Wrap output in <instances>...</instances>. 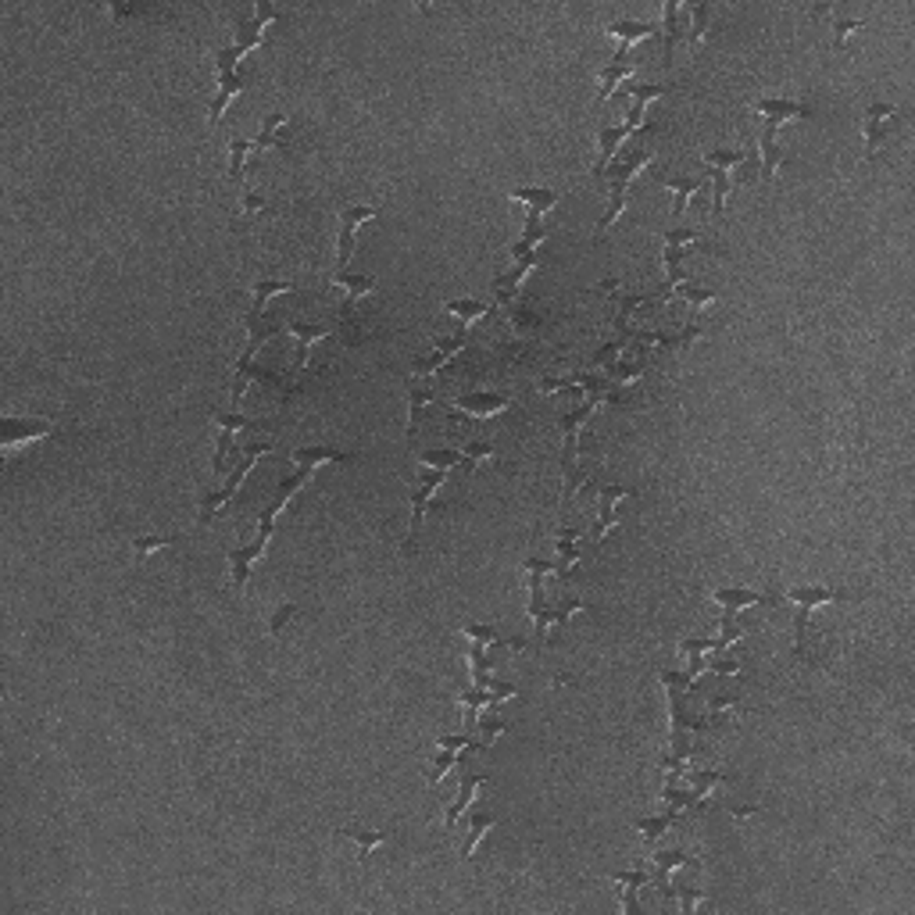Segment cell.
Returning a JSON list of instances; mask_svg holds the SVG:
<instances>
[{
	"label": "cell",
	"mask_w": 915,
	"mask_h": 915,
	"mask_svg": "<svg viewBox=\"0 0 915 915\" xmlns=\"http://www.w3.org/2000/svg\"><path fill=\"white\" fill-rule=\"evenodd\" d=\"M612 879L619 883V898H623V912L626 915H640V901H636V894L651 883V876L644 873V869H629V873H612Z\"/></svg>",
	"instance_id": "1f68e13d"
},
{
	"label": "cell",
	"mask_w": 915,
	"mask_h": 915,
	"mask_svg": "<svg viewBox=\"0 0 915 915\" xmlns=\"http://www.w3.org/2000/svg\"><path fill=\"white\" fill-rule=\"evenodd\" d=\"M333 283L343 287V308H340V333L351 343L365 340V326L358 322V300L365 293H375V276H351V272H333Z\"/></svg>",
	"instance_id": "52a82bcc"
},
{
	"label": "cell",
	"mask_w": 915,
	"mask_h": 915,
	"mask_svg": "<svg viewBox=\"0 0 915 915\" xmlns=\"http://www.w3.org/2000/svg\"><path fill=\"white\" fill-rule=\"evenodd\" d=\"M272 205L265 201V197H258V194H244V215H261V211H268Z\"/></svg>",
	"instance_id": "94428289"
},
{
	"label": "cell",
	"mask_w": 915,
	"mask_h": 915,
	"mask_svg": "<svg viewBox=\"0 0 915 915\" xmlns=\"http://www.w3.org/2000/svg\"><path fill=\"white\" fill-rule=\"evenodd\" d=\"M626 498H636V487H619V483L597 487V519H594V526H590V541L594 543L605 541V533L619 522V500H626Z\"/></svg>",
	"instance_id": "4fadbf2b"
},
{
	"label": "cell",
	"mask_w": 915,
	"mask_h": 915,
	"mask_svg": "<svg viewBox=\"0 0 915 915\" xmlns=\"http://www.w3.org/2000/svg\"><path fill=\"white\" fill-rule=\"evenodd\" d=\"M293 615H297V605H293V601H290V605H283V608H279V612L272 615V623H268V629H272V633L279 636V633H283V629L290 626Z\"/></svg>",
	"instance_id": "91938a15"
},
{
	"label": "cell",
	"mask_w": 915,
	"mask_h": 915,
	"mask_svg": "<svg viewBox=\"0 0 915 915\" xmlns=\"http://www.w3.org/2000/svg\"><path fill=\"white\" fill-rule=\"evenodd\" d=\"M754 111L765 119L762 122V132H758V147H762V175L765 179H773L780 165H784V158H787V151L776 143V136H780V125L794 122V119H808L812 115V104H801V100H784V97H758L754 100Z\"/></svg>",
	"instance_id": "7a4b0ae2"
},
{
	"label": "cell",
	"mask_w": 915,
	"mask_h": 915,
	"mask_svg": "<svg viewBox=\"0 0 915 915\" xmlns=\"http://www.w3.org/2000/svg\"><path fill=\"white\" fill-rule=\"evenodd\" d=\"M705 668L708 672H719V676H741V662H733V658H726V655H711V658H705Z\"/></svg>",
	"instance_id": "680465c9"
},
{
	"label": "cell",
	"mask_w": 915,
	"mask_h": 915,
	"mask_svg": "<svg viewBox=\"0 0 915 915\" xmlns=\"http://www.w3.org/2000/svg\"><path fill=\"white\" fill-rule=\"evenodd\" d=\"M844 594L833 590V586H794L787 594V601H794L797 608V619H794V658L805 662V666H819L826 655H823V644H819V633L812 626V615L823 608V605H833L840 601Z\"/></svg>",
	"instance_id": "6da1fadb"
},
{
	"label": "cell",
	"mask_w": 915,
	"mask_h": 915,
	"mask_svg": "<svg viewBox=\"0 0 915 915\" xmlns=\"http://www.w3.org/2000/svg\"><path fill=\"white\" fill-rule=\"evenodd\" d=\"M676 297H683V300H690V322H701V311H705V304L715 300V290H698V287H676Z\"/></svg>",
	"instance_id": "f907efd6"
},
{
	"label": "cell",
	"mask_w": 915,
	"mask_h": 915,
	"mask_svg": "<svg viewBox=\"0 0 915 915\" xmlns=\"http://www.w3.org/2000/svg\"><path fill=\"white\" fill-rule=\"evenodd\" d=\"M479 787H487V773H465V776H461L458 797L447 805V812H444V830H455L458 819L472 808V801H476V791H479Z\"/></svg>",
	"instance_id": "cb8c5ba5"
},
{
	"label": "cell",
	"mask_w": 915,
	"mask_h": 915,
	"mask_svg": "<svg viewBox=\"0 0 915 915\" xmlns=\"http://www.w3.org/2000/svg\"><path fill=\"white\" fill-rule=\"evenodd\" d=\"M573 612H586V601H580V597H562V601H554V629H551V640H554L558 629H565V623L573 619Z\"/></svg>",
	"instance_id": "816d5d0a"
},
{
	"label": "cell",
	"mask_w": 915,
	"mask_h": 915,
	"mask_svg": "<svg viewBox=\"0 0 915 915\" xmlns=\"http://www.w3.org/2000/svg\"><path fill=\"white\" fill-rule=\"evenodd\" d=\"M436 748L458 751V754H461V751H487L483 744H476L472 737H465V733H447V737H440V741H436Z\"/></svg>",
	"instance_id": "6f0895ef"
},
{
	"label": "cell",
	"mask_w": 915,
	"mask_h": 915,
	"mask_svg": "<svg viewBox=\"0 0 915 915\" xmlns=\"http://www.w3.org/2000/svg\"><path fill=\"white\" fill-rule=\"evenodd\" d=\"M580 541H583V533L573 526H565L562 533H558V562H554V573L562 576V580H569L573 576V569H576V562H580Z\"/></svg>",
	"instance_id": "f546056e"
},
{
	"label": "cell",
	"mask_w": 915,
	"mask_h": 915,
	"mask_svg": "<svg viewBox=\"0 0 915 915\" xmlns=\"http://www.w3.org/2000/svg\"><path fill=\"white\" fill-rule=\"evenodd\" d=\"M343 840H354L358 844V858L362 862H369L373 858L375 847H383L386 840H390V833L386 830H358V826H343V830H336Z\"/></svg>",
	"instance_id": "8d00e7d4"
},
{
	"label": "cell",
	"mask_w": 915,
	"mask_h": 915,
	"mask_svg": "<svg viewBox=\"0 0 915 915\" xmlns=\"http://www.w3.org/2000/svg\"><path fill=\"white\" fill-rule=\"evenodd\" d=\"M508 197L519 208H526V215H541V218L562 201L554 190H541V186H519V190H508Z\"/></svg>",
	"instance_id": "f1b7e54d"
},
{
	"label": "cell",
	"mask_w": 915,
	"mask_h": 915,
	"mask_svg": "<svg viewBox=\"0 0 915 915\" xmlns=\"http://www.w3.org/2000/svg\"><path fill=\"white\" fill-rule=\"evenodd\" d=\"M601 408V401H583L576 405L573 412H562V429H565V447H562V472H565V483H562V508L569 504V498L580 490L583 483V468H580V433L586 426V418L594 415Z\"/></svg>",
	"instance_id": "277c9868"
},
{
	"label": "cell",
	"mask_w": 915,
	"mask_h": 915,
	"mask_svg": "<svg viewBox=\"0 0 915 915\" xmlns=\"http://www.w3.org/2000/svg\"><path fill=\"white\" fill-rule=\"evenodd\" d=\"M655 183L672 194V215H676V218L690 208L694 197L705 190V179H701V175H658V172H655Z\"/></svg>",
	"instance_id": "e0dca14e"
},
{
	"label": "cell",
	"mask_w": 915,
	"mask_h": 915,
	"mask_svg": "<svg viewBox=\"0 0 915 915\" xmlns=\"http://www.w3.org/2000/svg\"><path fill=\"white\" fill-rule=\"evenodd\" d=\"M54 433V422L47 418H0V447H4V458H11L22 444H33V440H43Z\"/></svg>",
	"instance_id": "30bf717a"
},
{
	"label": "cell",
	"mask_w": 915,
	"mask_h": 915,
	"mask_svg": "<svg viewBox=\"0 0 915 915\" xmlns=\"http://www.w3.org/2000/svg\"><path fill=\"white\" fill-rule=\"evenodd\" d=\"M754 812H762V808H758V805H730V815L741 819V823H744L748 815H754Z\"/></svg>",
	"instance_id": "6125c7cd"
},
{
	"label": "cell",
	"mask_w": 915,
	"mask_h": 915,
	"mask_svg": "<svg viewBox=\"0 0 915 915\" xmlns=\"http://www.w3.org/2000/svg\"><path fill=\"white\" fill-rule=\"evenodd\" d=\"M651 158H655V147H633L626 158H619L615 165L605 172V179H608V211H605L601 222H597L601 233L612 229V226L619 222V215L626 211V190H629V183L647 168Z\"/></svg>",
	"instance_id": "3957f363"
},
{
	"label": "cell",
	"mask_w": 915,
	"mask_h": 915,
	"mask_svg": "<svg viewBox=\"0 0 915 915\" xmlns=\"http://www.w3.org/2000/svg\"><path fill=\"white\" fill-rule=\"evenodd\" d=\"M172 543H175V537H136V541H132V558L143 562V558H151L154 551H165Z\"/></svg>",
	"instance_id": "f5cc1de1"
},
{
	"label": "cell",
	"mask_w": 915,
	"mask_h": 915,
	"mask_svg": "<svg viewBox=\"0 0 915 915\" xmlns=\"http://www.w3.org/2000/svg\"><path fill=\"white\" fill-rule=\"evenodd\" d=\"M422 468H433V472H451L461 465V451L458 447H444V451H422L415 458Z\"/></svg>",
	"instance_id": "7dc6e473"
},
{
	"label": "cell",
	"mask_w": 915,
	"mask_h": 915,
	"mask_svg": "<svg viewBox=\"0 0 915 915\" xmlns=\"http://www.w3.org/2000/svg\"><path fill=\"white\" fill-rule=\"evenodd\" d=\"M211 422L218 426V444H215V461H211V468L222 476V472L233 465V440H237V433H240V429H250L254 418L240 415V412H211Z\"/></svg>",
	"instance_id": "7c38bea8"
},
{
	"label": "cell",
	"mask_w": 915,
	"mask_h": 915,
	"mask_svg": "<svg viewBox=\"0 0 915 915\" xmlns=\"http://www.w3.org/2000/svg\"><path fill=\"white\" fill-rule=\"evenodd\" d=\"M240 89H244V76H240V72L218 76V93H215V100H211V125H218L226 119V108H229V100H233Z\"/></svg>",
	"instance_id": "d590c367"
},
{
	"label": "cell",
	"mask_w": 915,
	"mask_h": 915,
	"mask_svg": "<svg viewBox=\"0 0 915 915\" xmlns=\"http://www.w3.org/2000/svg\"><path fill=\"white\" fill-rule=\"evenodd\" d=\"M290 458L297 461V468H311V472L326 461H351L347 451H336V447H297Z\"/></svg>",
	"instance_id": "b9f144b4"
},
{
	"label": "cell",
	"mask_w": 915,
	"mask_h": 915,
	"mask_svg": "<svg viewBox=\"0 0 915 915\" xmlns=\"http://www.w3.org/2000/svg\"><path fill=\"white\" fill-rule=\"evenodd\" d=\"M672 898L679 901V909H683L687 915H694V909H698L701 901H708V894L701 890V887H676V890H672Z\"/></svg>",
	"instance_id": "11a10c76"
},
{
	"label": "cell",
	"mask_w": 915,
	"mask_h": 915,
	"mask_svg": "<svg viewBox=\"0 0 915 915\" xmlns=\"http://www.w3.org/2000/svg\"><path fill=\"white\" fill-rule=\"evenodd\" d=\"M447 483V472H433V468H422V479L418 487L412 490V522H408V541H405V551H415L418 533H422V522H426V511H429V500L433 494Z\"/></svg>",
	"instance_id": "8fae6325"
},
{
	"label": "cell",
	"mask_w": 915,
	"mask_h": 915,
	"mask_svg": "<svg viewBox=\"0 0 915 915\" xmlns=\"http://www.w3.org/2000/svg\"><path fill=\"white\" fill-rule=\"evenodd\" d=\"M465 636H468L472 644H483V647H508V651H522V647H526V640H519V636H500L494 626H465Z\"/></svg>",
	"instance_id": "74e56055"
},
{
	"label": "cell",
	"mask_w": 915,
	"mask_h": 915,
	"mask_svg": "<svg viewBox=\"0 0 915 915\" xmlns=\"http://www.w3.org/2000/svg\"><path fill=\"white\" fill-rule=\"evenodd\" d=\"M265 554V541H254L244 543V547H229L226 551V565H229V573H233V586H237V594H244L247 590V580H250V569H254V562Z\"/></svg>",
	"instance_id": "d6986e66"
},
{
	"label": "cell",
	"mask_w": 915,
	"mask_h": 915,
	"mask_svg": "<svg viewBox=\"0 0 915 915\" xmlns=\"http://www.w3.org/2000/svg\"><path fill=\"white\" fill-rule=\"evenodd\" d=\"M287 330L297 336V373H304L308 369V358H311V347L319 343V340H326V336L333 333L330 326H322V322H287Z\"/></svg>",
	"instance_id": "4316f807"
},
{
	"label": "cell",
	"mask_w": 915,
	"mask_h": 915,
	"mask_svg": "<svg viewBox=\"0 0 915 915\" xmlns=\"http://www.w3.org/2000/svg\"><path fill=\"white\" fill-rule=\"evenodd\" d=\"M830 29H833V50H844L847 37H855L862 29V18H833Z\"/></svg>",
	"instance_id": "db71d44e"
},
{
	"label": "cell",
	"mask_w": 915,
	"mask_h": 915,
	"mask_svg": "<svg viewBox=\"0 0 915 915\" xmlns=\"http://www.w3.org/2000/svg\"><path fill=\"white\" fill-rule=\"evenodd\" d=\"M748 151H737V147H715V151H705V165L711 172V215L722 218L726 215V197H730V186H733V168H748Z\"/></svg>",
	"instance_id": "8992f818"
},
{
	"label": "cell",
	"mask_w": 915,
	"mask_h": 915,
	"mask_svg": "<svg viewBox=\"0 0 915 915\" xmlns=\"http://www.w3.org/2000/svg\"><path fill=\"white\" fill-rule=\"evenodd\" d=\"M683 780L694 787V791H690V797H694L690 812H701V805L708 801V794L715 791L719 784H730V776H726V773H715V769H705V773H690V769H687V773H683Z\"/></svg>",
	"instance_id": "d6a6232c"
},
{
	"label": "cell",
	"mask_w": 915,
	"mask_h": 915,
	"mask_svg": "<svg viewBox=\"0 0 915 915\" xmlns=\"http://www.w3.org/2000/svg\"><path fill=\"white\" fill-rule=\"evenodd\" d=\"M458 451H461V472H465V476H472L483 461H494V455H498V447H494V444H483V440L465 444V447H458Z\"/></svg>",
	"instance_id": "f6af8a7d"
},
{
	"label": "cell",
	"mask_w": 915,
	"mask_h": 915,
	"mask_svg": "<svg viewBox=\"0 0 915 915\" xmlns=\"http://www.w3.org/2000/svg\"><path fill=\"white\" fill-rule=\"evenodd\" d=\"M511 408V401L504 394H461L451 401V412H465L472 418H494L504 415Z\"/></svg>",
	"instance_id": "44dd1931"
},
{
	"label": "cell",
	"mask_w": 915,
	"mask_h": 915,
	"mask_svg": "<svg viewBox=\"0 0 915 915\" xmlns=\"http://www.w3.org/2000/svg\"><path fill=\"white\" fill-rule=\"evenodd\" d=\"M629 93H633V100H636V108H633V115H629V129L633 132H640L644 129V122H647V104L651 100H658V97H666L668 93V86H626Z\"/></svg>",
	"instance_id": "e575fe53"
},
{
	"label": "cell",
	"mask_w": 915,
	"mask_h": 915,
	"mask_svg": "<svg viewBox=\"0 0 915 915\" xmlns=\"http://www.w3.org/2000/svg\"><path fill=\"white\" fill-rule=\"evenodd\" d=\"M605 33L619 43L615 50L629 54V47H633V43L655 37V33H658V26H651V22H636V18H619V22H608V26H605Z\"/></svg>",
	"instance_id": "83f0119b"
},
{
	"label": "cell",
	"mask_w": 915,
	"mask_h": 915,
	"mask_svg": "<svg viewBox=\"0 0 915 915\" xmlns=\"http://www.w3.org/2000/svg\"><path fill=\"white\" fill-rule=\"evenodd\" d=\"M636 72V61H629V54L623 50H615V58L601 68V93H597V100H608L612 97V89L619 83H629V76Z\"/></svg>",
	"instance_id": "4dcf8cb0"
},
{
	"label": "cell",
	"mask_w": 915,
	"mask_h": 915,
	"mask_svg": "<svg viewBox=\"0 0 915 915\" xmlns=\"http://www.w3.org/2000/svg\"><path fill=\"white\" fill-rule=\"evenodd\" d=\"M494 826H498V815H494V812H476V815H472V823H468V840H465V847H461V858H465V862L476 858L479 840L494 830Z\"/></svg>",
	"instance_id": "60d3db41"
},
{
	"label": "cell",
	"mask_w": 915,
	"mask_h": 915,
	"mask_svg": "<svg viewBox=\"0 0 915 915\" xmlns=\"http://www.w3.org/2000/svg\"><path fill=\"white\" fill-rule=\"evenodd\" d=\"M447 315L458 322V330L468 333V326L479 322L483 315H490V308H487L483 300H447Z\"/></svg>",
	"instance_id": "7bdbcfd3"
},
{
	"label": "cell",
	"mask_w": 915,
	"mask_h": 915,
	"mask_svg": "<svg viewBox=\"0 0 915 915\" xmlns=\"http://www.w3.org/2000/svg\"><path fill=\"white\" fill-rule=\"evenodd\" d=\"M405 394H408V436L415 440L418 429H422V418H426V408L433 405V397H436V390H433V383L426 379V383H418L415 375H408L405 379Z\"/></svg>",
	"instance_id": "603a6c76"
},
{
	"label": "cell",
	"mask_w": 915,
	"mask_h": 915,
	"mask_svg": "<svg viewBox=\"0 0 915 915\" xmlns=\"http://www.w3.org/2000/svg\"><path fill=\"white\" fill-rule=\"evenodd\" d=\"M687 26H690V18H687V7H679V4H672L668 0L666 7H662V50H666V65H672V54H676V43L687 40Z\"/></svg>",
	"instance_id": "d4e9b609"
},
{
	"label": "cell",
	"mask_w": 915,
	"mask_h": 915,
	"mask_svg": "<svg viewBox=\"0 0 915 915\" xmlns=\"http://www.w3.org/2000/svg\"><path fill=\"white\" fill-rule=\"evenodd\" d=\"M687 18H690V26H687V47L690 50H698L705 37L711 33L708 29V22H711V4H687Z\"/></svg>",
	"instance_id": "ab89813d"
},
{
	"label": "cell",
	"mask_w": 915,
	"mask_h": 915,
	"mask_svg": "<svg viewBox=\"0 0 915 915\" xmlns=\"http://www.w3.org/2000/svg\"><path fill=\"white\" fill-rule=\"evenodd\" d=\"M108 15L119 22V18H129V15H140V7H129V4H111L108 7Z\"/></svg>",
	"instance_id": "be15d7a7"
},
{
	"label": "cell",
	"mask_w": 915,
	"mask_h": 915,
	"mask_svg": "<svg viewBox=\"0 0 915 915\" xmlns=\"http://www.w3.org/2000/svg\"><path fill=\"white\" fill-rule=\"evenodd\" d=\"M379 208H369V205H340V237H336V272H347L351 265V254H354V244H358V233L365 222H373Z\"/></svg>",
	"instance_id": "ba28073f"
},
{
	"label": "cell",
	"mask_w": 915,
	"mask_h": 915,
	"mask_svg": "<svg viewBox=\"0 0 915 915\" xmlns=\"http://www.w3.org/2000/svg\"><path fill=\"white\" fill-rule=\"evenodd\" d=\"M898 129V108L887 104V100H876L866 108V119H862V140H866V158L873 162L876 154L887 147L890 132Z\"/></svg>",
	"instance_id": "9c48e42d"
},
{
	"label": "cell",
	"mask_w": 915,
	"mask_h": 915,
	"mask_svg": "<svg viewBox=\"0 0 915 915\" xmlns=\"http://www.w3.org/2000/svg\"><path fill=\"white\" fill-rule=\"evenodd\" d=\"M651 862H655V879H651V883H655V890H658V898H662V901H672V890H676V887H672V873H676V869H687V866H694V869H698L694 855H687L683 847L655 851V858H651Z\"/></svg>",
	"instance_id": "9a60e30c"
},
{
	"label": "cell",
	"mask_w": 915,
	"mask_h": 915,
	"mask_svg": "<svg viewBox=\"0 0 915 915\" xmlns=\"http://www.w3.org/2000/svg\"><path fill=\"white\" fill-rule=\"evenodd\" d=\"M508 719H498V708H483V719H479V744L483 748H494L500 733H508Z\"/></svg>",
	"instance_id": "bcb514c9"
},
{
	"label": "cell",
	"mask_w": 915,
	"mask_h": 915,
	"mask_svg": "<svg viewBox=\"0 0 915 915\" xmlns=\"http://www.w3.org/2000/svg\"><path fill=\"white\" fill-rule=\"evenodd\" d=\"M276 18H279V11H276L268 0H258L254 18H240V22H237V47H240V54H250V50L261 43L265 29H268Z\"/></svg>",
	"instance_id": "2e32d148"
},
{
	"label": "cell",
	"mask_w": 915,
	"mask_h": 915,
	"mask_svg": "<svg viewBox=\"0 0 915 915\" xmlns=\"http://www.w3.org/2000/svg\"><path fill=\"white\" fill-rule=\"evenodd\" d=\"M737 711H741V694L737 690H715L701 715L708 719V730H722V726L737 722Z\"/></svg>",
	"instance_id": "484cf974"
},
{
	"label": "cell",
	"mask_w": 915,
	"mask_h": 915,
	"mask_svg": "<svg viewBox=\"0 0 915 915\" xmlns=\"http://www.w3.org/2000/svg\"><path fill=\"white\" fill-rule=\"evenodd\" d=\"M662 244H690V247H694V244H705V237H701L698 229H666V233H662ZM705 247L715 250V244H705Z\"/></svg>",
	"instance_id": "9f6ffc18"
},
{
	"label": "cell",
	"mask_w": 915,
	"mask_h": 915,
	"mask_svg": "<svg viewBox=\"0 0 915 915\" xmlns=\"http://www.w3.org/2000/svg\"><path fill=\"white\" fill-rule=\"evenodd\" d=\"M293 143H297V140L287 132V115H283V111H272V115L265 119V129L254 136V154H261V151H283V154H293V151H297Z\"/></svg>",
	"instance_id": "ffe728a7"
},
{
	"label": "cell",
	"mask_w": 915,
	"mask_h": 915,
	"mask_svg": "<svg viewBox=\"0 0 915 915\" xmlns=\"http://www.w3.org/2000/svg\"><path fill=\"white\" fill-rule=\"evenodd\" d=\"M629 136H633V129H629L626 122L623 125H601V129H597V158H594V168H590V172H594V179H601V175L608 172L612 154L623 147Z\"/></svg>",
	"instance_id": "7402d4cb"
},
{
	"label": "cell",
	"mask_w": 915,
	"mask_h": 915,
	"mask_svg": "<svg viewBox=\"0 0 915 915\" xmlns=\"http://www.w3.org/2000/svg\"><path fill=\"white\" fill-rule=\"evenodd\" d=\"M458 751H447V748H436V754H433V765H429V773H426V784L429 787H436L451 769H458Z\"/></svg>",
	"instance_id": "c3c4849f"
},
{
	"label": "cell",
	"mask_w": 915,
	"mask_h": 915,
	"mask_svg": "<svg viewBox=\"0 0 915 915\" xmlns=\"http://www.w3.org/2000/svg\"><path fill=\"white\" fill-rule=\"evenodd\" d=\"M272 447H276L272 440H250L247 447H244V458H240V461L233 465L229 479H226V483H222L218 490H205V494H201V522H211V519H215V515H218V511H222V508L229 504V498H233V494L240 490V483H244V479L250 476V468L258 465V458H265L268 451H272Z\"/></svg>",
	"instance_id": "5b68a950"
},
{
	"label": "cell",
	"mask_w": 915,
	"mask_h": 915,
	"mask_svg": "<svg viewBox=\"0 0 915 915\" xmlns=\"http://www.w3.org/2000/svg\"><path fill=\"white\" fill-rule=\"evenodd\" d=\"M226 147H229V183H244V165L247 158L254 154V140L247 136H226Z\"/></svg>",
	"instance_id": "f35d334b"
},
{
	"label": "cell",
	"mask_w": 915,
	"mask_h": 915,
	"mask_svg": "<svg viewBox=\"0 0 915 915\" xmlns=\"http://www.w3.org/2000/svg\"><path fill=\"white\" fill-rule=\"evenodd\" d=\"M290 290H293V283H283V279H258V283H254V304H250L247 319H254V322L268 319V315H265L268 300L279 297V293H290Z\"/></svg>",
	"instance_id": "836d02e7"
},
{
	"label": "cell",
	"mask_w": 915,
	"mask_h": 915,
	"mask_svg": "<svg viewBox=\"0 0 915 915\" xmlns=\"http://www.w3.org/2000/svg\"><path fill=\"white\" fill-rule=\"evenodd\" d=\"M711 601L722 608V619H719V623H726V619H737L744 608L769 605V601H776V597L758 594V590H744V586H711Z\"/></svg>",
	"instance_id": "5bb4252c"
},
{
	"label": "cell",
	"mask_w": 915,
	"mask_h": 915,
	"mask_svg": "<svg viewBox=\"0 0 915 915\" xmlns=\"http://www.w3.org/2000/svg\"><path fill=\"white\" fill-rule=\"evenodd\" d=\"M676 819H679L676 812H666V815H655V819H636V823H633V830L640 833V836H644L647 844H658V840H662V836H666V833L672 830V826H676Z\"/></svg>",
	"instance_id": "ee69618b"
},
{
	"label": "cell",
	"mask_w": 915,
	"mask_h": 915,
	"mask_svg": "<svg viewBox=\"0 0 915 915\" xmlns=\"http://www.w3.org/2000/svg\"><path fill=\"white\" fill-rule=\"evenodd\" d=\"M458 705L465 708V719H476V715H483V708H490V690H483V687H468V690H461L458 694Z\"/></svg>",
	"instance_id": "681fc988"
},
{
	"label": "cell",
	"mask_w": 915,
	"mask_h": 915,
	"mask_svg": "<svg viewBox=\"0 0 915 915\" xmlns=\"http://www.w3.org/2000/svg\"><path fill=\"white\" fill-rule=\"evenodd\" d=\"M465 347H468V333H465V330H458L455 336H440V340H436V347H433V354H429V358H418L415 365H412V373L429 379V375L440 373V369L455 358L458 351H465Z\"/></svg>",
	"instance_id": "ac0fdd59"
}]
</instances>
